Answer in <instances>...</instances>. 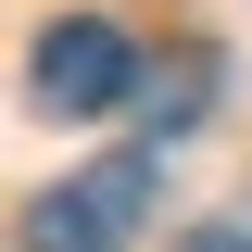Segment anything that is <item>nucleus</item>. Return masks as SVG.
<instances>
[{
  "instance_id": "1",
  "label": "nucleus",
  "mask_w": 252,
  "mask_h": 252,
  "mask_svg": "<svg viewBox=\"0 0 252 252\" xmlns=\"http://www.w3.org/2000/svg\"><path fill=\"white\" fill-rule=\"evenodd\" d=\"M152 152H114V164H89L76 189H38L26 202V252H126L139 240V215H152Z\"/></svg>"
},
{
  "instance_id": "2",
  "label": "nucleus",
  "mask_w": 252,
  "mask_h": 252,
  "mask_svg": "<svg viewBox=\"0 0 252 252\" xmlns=\"http://www.w3.org/2000/svg\"><path fill=\"white\" fill-rule=\"evenodd\" d=\"M126 89H139V51H126L101 13H63V26L38 38V114H114Z\"/></svg>"
},
{
  "instance_id": "3",
  "label": "nucleus",
  "mask_w": 252,
  "mask_h": 252,
  "mask_svg": "<svg viewBox=\"0 0 252 252\" xmlns=\"http://www.w3.org/2000/svg\"><path fill=\"white\" fill-rule=\"evenodd\" d=\"M177 252H252V215H215V227H189Z\"/></svg>"
}]
</instances>
